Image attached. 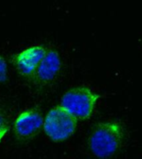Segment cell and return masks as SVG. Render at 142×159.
Masks as SVG:
<instances>
[{"mask_svg": "<svg viewBox=\"0 0 142 159\" xmlns=\"http://www.w3.org/2000/svg\"><path fill=\"white\" fill-rule=\"evenodd\" d=\"M9 129V123L6 114L0 109V142Z\"/></svg>", "mask_w": 142, "mask_h": 159, "instance_id": "52a82bcc", "label": "cell"}, {"mask_svg": "<svg viewBox=\"0 0 142 159\" xmlns=\"http://www.w3.org/2000/svg\"><path fill=\"white\" fill-rule=\"evenodd\" d=\"M46 53L47 51L42 46H32L17 53L13 58V63L20 75L31 76L34 75Z\"/></svg>", "mask_w": 142, "mask_h": 159, "instance_id": "5b68a950", "label": "cell"}, {"mask_svg": "<svg viewBox=\"0 0 142 159\" xmlns=\"http://www.w3.org/2000/svg\"><path fill=\"white\" fill-rule=\"evenodd\" d=\"M77 119L61 105L52 108L44 119L43 129L53 142H62L69 139L76 131Z\"/></svg>", "mask_w": 142, "mask_h": 159, "instance_id": "3957f363", "label": "cell"}, {"mask_svg": "<svg viewBox=\"0 0 142 159\" xmlns=\"http://www.w3.org/2000/svg\"><path fill=\"white\" fill-rule=\"evenodd\" d=\"M62 66L61 57L57 51L47 52L34 73V78L39 84H47L56 79Z\"/></svg>", "mask_w": 142, "mask_h": 159, "instance_id": "8992f818", "label": "cell"}, {"mask_svg": "<svg viewBox=\"0 0 142 159\" xmlns=\"http://www.w3.org/2000/svg\"><path fill=\"white\" fill-rule=\"evenodd\" d=\"M43 123L44 119L37 109H28L23 110L15 119V134L19 139H32L43 127Z\"/></svg>", "mask_w": 142, "mask_h": 159, "instance_id": "277c9868", "label": "cell"}, {"mask_svg": "<svg viewBox=\"0 0 142 159\" xmlns=\"http://www.w3.org/2000/svg\"><path fill=\"white\" fill-rule=\"evenodd\" d=\"M100 95L87 86H77L67 90L61 106L78 120H86L93 114Z\"/></svg>", "mask_w": 142, "mask_h": 159, "instance_id": "7a4b0ae2", "label": "cell"}, {"mask_svg": "<svg viewBox=\"0 0 142 159\" xmlns=\"http://www.w3.org/2000/svg\"><path fill=\"white\" fill-rule=\"evenodd\" d=\"M7 63L3 57L0 56V84L4 82L7 79Z\"/></svg>", "mask_w": 142, "mask_h": 159, "instance_id": "ba28073f", "label": "cell"}, {"mask_svg": "<svg viewBox=\"0 0 142 159\" xmlns=\"http://www.w3.org/2000/svg\"><path fill=\"white\" fill-rule=\"evenodd\" d=\"M125 136V128L121 122H101L94 127L91 134L89 148L97 157H110L121 148Z\"/></svg>", "mask_w": 142, "mask_h": 159, "instance_id": "6da1fadb", "label": "cell"}]
</instances>
